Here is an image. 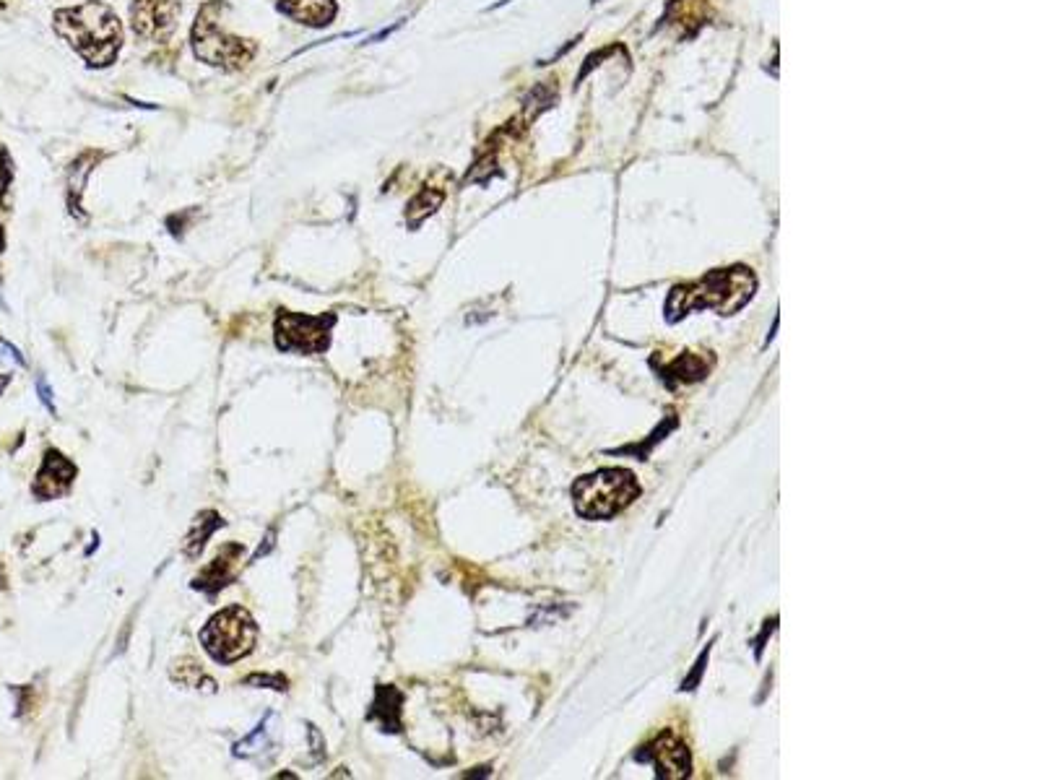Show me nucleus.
Returning a JSON list of instances; mask_svg holds the SVG:
<instances>
[{
    "mask_svg": "<svg viewBox=\"0 0 1040 780\" xmlns=\"http://www.w3.org/2000/svg\"><path fill=\"white\" fill-rule=\"evenodd\" d=\"M52 21H55V32L91 68H107V65L115 63L117 52L123 47V24L107 3L86 0L81 6L60 8V11H55Z\"/></svg>",
    "mask_w": 1040,
    "mask_h": 780,
    "instance_id": "obj_1",
    "label": "nucleus"
},
{
    "mask_svg": "<svg viewBox=\"0 0 1040 780\" xmlns=\"http://www.w3.org/2000/svg\"><path fill=\"white\" fill-rule=\"evenodd\" d=\"M554 99V91L552 89H546V86H536V89L528 94L526 99V110L528 115H536L539 110H544V107H549V102Z\"/></svg>",
    "mask_w": 1040,
    "mask_h": 780,
    "instance_id": "obj_21",
    "label": "nucleus"
},
{
    "mask_svg": "<svg viewBox=\"0 0 1040 780\" xmlns=\"http://www.w3.org/2000/svg\"><path fill=\"white\" fill-rule=\"evenodd\" d=\"M242 554V546L240 544H229L224 546L219 554H216V559L211 562V565L206 567V570L198 575V578L193 580V588H198V591H206L214 596L216 591H221L224 585L232 580V570H234V562H237V557Z\"/></svg>",
    "mask_w": 1040,
    "mask_h": 780,
    "instance_id": "obj_11",
    "label": "nucleus"
},
{
    "mask_svg": "<svg viewBox=\"0 0 1040 780\" xmlns=\"http://www.w3.org/2000/svg\"><path fill=\"white\" fill-rule=\"evenodd\" d=\"M0 362H11L16 364V367H26V359L21 357V351L13 344H8V341H3V338H0Z\"/></svg>",
    "mask_w": 1040,
    "mask_h": 780,
    "instance_id": "obj_22",
    "label": "nucleus"
},
{
    "mask_svg": "<svg viewBox=\"0 0 1040 780\" xmlns=\"http://www.w3.org/2000/svg\"><path fill=\"white\" fill-rule=\"evenodd\" d=\"M6 250V232H3V227H0V253Z\"/></svg>",
    "mask_w": 1040,
    "mask_h": 780,
    "instance_id": "obj_26",
    "label": "nucleus"
},
{
    "mask_svg": "<svg viewBox=\"0 0 1040 780\" xmlns=\"http://www.w3.org/2000/svg\"><path fill=\"white\" fill-rule=\"evenodd\" d=\"M37 393H39V401H42V406H45V409L55 416V401H52V390H50V385H47L45 377H37Z\"/></svg>",
    "mask_w": 1040,
    "mask_h": 780,
    "instance_id": "obj_23",
    "label": "nucleus"
},
{
    "mask_svg": "<svg viewBox=\"0 0 1040 780\" xmlns=\"http://www.w3.org/2000/svg\"><path fill=\"white\" fill-rule=\"evenodd\" d=\"M247 687H268V689H276V692H284L286 689V676L281 674H250L245 679Z\"/></svg>",
    "mask_w": 1040,
    "mask_h": 780,
    "instance_id": "obj_20",
    "label": "nucleus"
},
{
    "mask_svg": "<svg viewBox=\"0 0 1040 780\" xmlns=\"http://www.w3.org/2000/svg\"><path fill=\"white\" fill-rule=\"evenodd\" d=\"M255 640H258V624L242 606L219 611L201 630L203 648L219 663H234L245 658L255 648Z\"/></svg>",
    "mask_w": 1040,
    "mask_h": 780,
    "instance_id": "obj_5",
    "label": "nucleus"
},
{
    "mask_svg": "<svg viewBox=\"0 0 1040 780\" xmlns=\"http://www.w3.org/2000/svg\"><path fill=\"white\" fill-rule=\"evenodd\" d=\"M640 494V484L624 468H601L588 476H580L572 484V502L585 520H609Z\"/></svg>",
    "mask_w": 1040,
    "mask_h": 780,
    "instance_id": "obj_3",
    "label": "nucleus"
},
{
    "mask_svg": "<svg viewBox=\"0 0 1040 780\" xmlns=\"http://www.w3.org/2000/svg\"><path fill=\"white\" fill-rule=\"evenodd\" d=\"M221 3H208L198 11L193 24V50L195 55L208 65L224 68V71H240L255 55V45L247 39L234 37L219 24Z\"/></svg>",
    "mask_w": 1040,
    "mask_h": 780,
    "instance_id": "obj_4",
    "label": "nucleus"
},
{
    "mask_svg": "<svg viewBox=\"0 0 1040 780\" xmlns=\"http://www.w3.org/2000/svg\"><path fill=\"white\" fill-rule=\"evenodd\" d=\"M705 661H708V650H705V653H702V656H700V661L695 663V671H692V676H689V679H684L682 689H695V684H697V679H700L702 666H705Z\"/></svg>",
    "mask_w": 1040,
    "mask_h": 780,
    "instance_id": "obj_24",
    "label": "nucleus"
},
{
    "mask_svg": "<svg viewBox=\"0 0 1040 780\" xmlns=\"http://www.w3.org/2000/svg\"><path fill=\"white\" fill-rule=\"evenodd\" d=\"M76 474V463L68 461L58 450H47L45 461H42L37 476H34V497H37V500H55V497H60V494H65L71 489V484L76 481Z\"/></svg>",
    "mask_w": 1040,
    "mask_h": 780,
    "instance_id": "obj_8",
    "label": "nucleus"
},
{
    "mask_svg": "<svg viewBox=\"0 0 1040 780\" xmlns=\"http://www.w3.org/2000/svg\"><path fill=\"white\" fill-rule=\"evenodd\" d=\"M645 760L656 765L658 778H684L689 775V749L674 736H661L648 747V752L640 754Z\"/></svg>",
    "mask_w": 1040,
    "mask_h": 780,
    "instance_id": "obj_9",
    "label": "nucleus"
},
{
    "mask_svg": "<svg viewBox=\"0 0 1040 780\" xmlns=\"http://www.w3.org/2000/svg\"><path fill=\"white\" fill-rule=\"evenodd\" d=\"M279 11L299 24L323 26L331 24L336 16V3L333 0H281Z\"/></svg>",
    "mask_w": 1040,
    "mask_h": 780,
    "instance_id": "obj_12",
    "label": "nucleus"
},
{
    "mask_svg": "<svg viewBox=\"0 0 1040 780\" xmlns=\"http://www.w3.org/2000/svg\"><path fill=\"white\" fill-rule=\"evenodd\" d=\"M593 3H601V0H593Z\"/></svg>",
    "mask_w": 1040,
    "mask_h": 780,
    "instance_id": "obj_27",
    "label": "nucleus"
},
{
    "mask_svg": "<svg viewBox=\"0 0 1040 780\" xmlns=\"http://www.w3.org/2000/svg\"><path fill=\"white\" fill-rule=\"evenodd\" d=\"M273 544H276V531H273V528H271V531L266 533V541H263V544L258 546V552L253 554V562H258L260 557H266V554L273 549Z\"/></svg>",
    "mask_w": 1040,
    "mask_h": 780,
    "instance_id": "obj_25",
    "label": "nucleus"
},
{
    "mask_svg": "<svg viewBox=\"0 0 1040 780\" xmlns=\"http://www.w3.org/2000/svg\"><path fill=\"white\" fill-rule=\"evenodd\" d=\"M180 6L172 0H136L130 8V24L136 37L149 42H162L177 24Z\"/></svg>",
    "mask_w": 1040,
    "mask_h": 780,
    "instance_id": "obj_7",
    "label": "nucleus"
},
{
    "mask_svg": "<svg viewBox=\"0 0 1040 780\" xmlns=\"http://www.w3.org/2000/svg\"><path fill=\"white\" fill-rule=\"evenodd\" d=\"M13 182V159L6 146H0V203H8V190Z\"/></svg>",
    "mask_w": 1040,
    "mask_h": 780,
    "instance_id": "obj_19",
    "label": "nucleus"
},
{
    "mask_svg": "<svg viewBox=\"0 0 1040 780\" xmlns=\"http://www.w3.org/2000/svg\"><path fill=\"white\" fill-rule=\"evenodd\" d=\"M336 315H299V312H279L273 323V336L281 351H299V354H323L331 346V331Z\"/></svg>",
    "mask_w": 1040,
    "mask_h": 780,
    "instance_id": "obj_6",
    "label": "nucleus"
},
{
    "mask_svg": "<svg viewBox=\"0 0 1040 780\" xmlns=\"http://www.w3.org/2000/svg\"><path fill=\"white\" fill-rule=\"evenodd\" d=\"M401 705L403 695L393 684H377L375 700L367 710V721H375L385 734H398L401 731Z\"/></svg>",
    "mask_w": 1040,
    "mask_h": 780,
    "instance_id": "obj_10",
    "label": "nucleus"
},
{
    "mask_svg": "<svg viewBox=\"0 0 1040 780\" xmlns=\"http://www.w3.org/2000/svg\"><path fill=\"white\" fill-rule=\"evenodd\" d=\"M705 372H708V364L702 362V359H697L695 354H684L682 359H676L669 367V375L676 377V380H682V383H695Z\"/></svg>",
    "mask_w": 1040,
    "mask_h": 780,
    "instance_id": "obj_17",
    "label": "nucleus"
},
{
    "mask_svg": "<svg viewBox=\"0 0 1040 780\" xmlns=\"http://www.w3.org/2000/svg\"><path fill=\"white\" fill-rule=\"evenodd\" d=\"M271 721L273 713H268L266 718L253 728V734L234 744V754H237V757H253V754L263 752V747H268V741H271Z\"/></svg>",
    "mask_w": 1040,
    "mask_h": 780,
    "instance_id": "obj_15",
    "label": "nucleus"
},
{
    "mask_svg": "<svg viewBox=\"0 0 1040 780\" xmlns=\"http://www.w3.org/2000/svg\"><path fill=\"white\" fill-rule=\"evenodd\" d=\"M442 201H445V195H442L440 190H432V188L419 190V193L411 198L409 208H406V221H409V227H419L427 216L435 214Z\"/></svg>",
    "mask_w": 1040,
    "mask_h": 780,
    "instance_id": "obj_14",
    "label": "nucleus"
},
{
    "mask_svg": "<svg viewBox=\"0 0 1040 780\" xmlns=\"http://www.w3.org/2000/svg\"><path fill=\"white\" fill-rule=\"evenodd\" d=\"M172 676L175 679H180L185 687H195V689H201V682L206 679L201 671V666L193 661V658H185V661L175 663V669H172Z\"/></svg>",
    "mask_w": 1040,
    "mask_h": 780,
    "instance_id": "obj_18",
    "label": "nucleus"
},
{
    "mask_svg": "<svg viewBox=\"0 0 1040 780\" xmlns=\"http://www.w3.org/2000/svg\"><path fill=\"white\" fill-rule=\"evenodd\" d=\"M221 526H224V520H221V515L216 513V510H206V513L198 515L188 533V541H185V554H188V557H198V554L203 552L206 541L211 539Z\"/></svg>",
    "mask_w": 1040,
    "mask_h": 780,
    "instance_id": "obj_13",
    "label": "nucleus"
},
{
    "mask_svg": "<svg viewBox=\"0 0 1040 780\" xmlns=\"http://www.w3.org/2000/svg\"><path fill=\"white\" fill-rule=\"evenodd\" d=\"M754 289H757V279L749 268H718L695 284L674 286V292L666 299V318L676 323L692 310H705V307L718 310L721 315H734L752 299Z\"/></svg>",
    "mask_w": 1040,
    "mask_h": 780,
    "instance_id": "obj_2",
    "label": "nucleus"
},
{
    "mask_svg": "<svg viewBox=\"0 0 1040 780\" xmlns=\"http://www.w3.org/2000/svg\"><path fill=\"white\" fill-rule=\"evenodd\" d=\"M91 162H94V154H86L71 169V195H68V203H71L73 214L81 208V193H84V182L91 172Z\"/></svg>",
    "mask_w": 1040,
    "mask_h": 780,
    "instance_id": "obj_16",
    "label": "nucleus"
}]
</instances>
